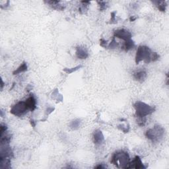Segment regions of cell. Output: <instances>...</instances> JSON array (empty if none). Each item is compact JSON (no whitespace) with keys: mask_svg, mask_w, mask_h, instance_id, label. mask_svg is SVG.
<instances>
[{"mask_svg":"<svg viewBox=\"0 0 169 169\" xmlns=\"http://www.w3.org/2000/svg\"><path fill=\"white\" fill-rule=\"evenodd\" d=\"M95 168L100 169V168H105L106 167H105L104 166H103V165H102V164H98L97 166H96Z\"/></svg>","mask_w":169,"mask_h":169,"instance_id":"obj_28","label":"cell"},{"mask_svg":"<svg viewBox=\"0 0 169 169\" xmlns=\"http://www.w3.org/2000/svg\"><path fill=\"white\" fill-rule=\"evenodd\" d=\"M147 77V73L144 70H139L133 74V78L138 82H143Z\"/></svg>","mask_w":169,"mask_h":169,"instance_id":"obj_12","label":"cell"},{"mask_svg":"<svg viewBox=\"0 0 169 169\" xmlns=\"http://www.w3.org/2000/svg\"><path fill=\"white\" fill-rule=\"evenodd\" d=\"M97 3H98V5H99V7H100V10L101 11L106 9L107 7H108V5H107V2L106 1H97Z\"/></svg>","mask_w":169,"mask_h":169,"instance_id":"obj_20","label":"cell"},{"mask_svg":"<svg viewBox=\"0 0 169 169\" xmlns=\"http://www.w3.org/2000/svg\"><path fill=\"white\" fill-rule=\"evenodd\" d=\"M28 69V66H27V63L25 61H23L21 64L19 65V67H18L17 69H16L15 71L13 72V75H18L19 73H23V72L27 71Z\"/></svg>","mask_w":169,"mask_h":169,"instance_id":"obj_14","label":"cell"},{"mask_svg":"<svg viewBox=\"0 0 169 169\" xmlns=\"http://www.w3.org/2000/svg\"><path fill=\"white\" fill-rule=\"evenodd\" d=\"M104 141V136L103 135L102 131L96 129L93 133V141L96 145H101Z\"/></svg>","mask_w":169,"mask_h":169,"instance_id":"obj_9","label":"cell"},{"mask_svg":"<svg viewBox=\"0 0 169 169\" xmlns=\"http://www.w3.org/2000/svg\"><path fill=\"white\" fill-rule=\"evenodd\" d=\"M83 67V65H77V66L75 67H71V68H64V69H63V71L65 72V73H67V74H70V73H73L74 72H75L76 71H77V70L80 69L81 67Z\"/></svg>","mask_w":169,"mask_h":169,"instance_id":"obj_18","label":"cell"},{"mask_svg":"<svg viewBox=\"0 0 169 169\" xmlns=\"http://www.w3.org/2000/svg\"><path fill=\"white\" fill-rule=\"evenodd\" d=\"M108 47L110 48V49H114V48L117 47V43H116V41L115 40L114 37L112 40L108 45Z\"/></svg>","mask_w":169,"mask_h":169,"instance_id":"obj_21","label":"cell"},{"mask_svg":"<svg viewBox=\"0 0 169 169\" xmlns=\"http://www.w3.org/2000/svg\"><path fill=\"white\" fill-rule=\"evenodd\" d=\"M30 124H31V126L33 127V128H34L35 126H36V122L34 121V120H32V119H31L30 120Z\"/></svg>","mask_w":169,"mask_h":169,"instance_id":"obj_27","label":"cell"},{"mask_svg":"<svg viewBox=\"0 0 169 169\" xmlns=\"http://www.w3.org/2000/svg\"><path fill=\"white\" fill-rule=\"evenodd\" d=\"M135 110V115L138 118H145L146 116L152 114L155 109L146 103L141 101H137L133 104Z\"/></svg>","mask_w":169,"mask_h":169,"instance_id":"obj_3","label":"cell"},{"mask_svg":"<svg viewBox=\"0 0 169 169\" xmlns=\"http://www.w3.org/2000/svg\"><path fill=\"white\" fill-rule=\"evenodd\" d=\"M13 151L9 144L0 145V159H11Z\"/></svg>","mask_w":169,"mask_h":169,"instance_id":"obj_6","label":"cell"},{"mask_svg":"<svg viewBox=\"0 0 169 169\" xmlns=\"http://www.w3.org/2000/svg\"><path fill=\"white\" fill-rule=\"evenodd\" d=\"M135 47V42L134 41L131 39H129L126 41H124V44L123 45V50L126 52H128Z\"/></svg>","mask_w":169,"mask_h":169,"instance_id":"obj_15","label":"cell"},{"mask_svg":"<svg viewBox=\"0 0 169 169\" xmlns=\"http://www.w3.org/2000/svg\"><path fill=\"white\" fill-rule=\"evenodd\" d=\"M152 53L153 52L148 46H139L137 50V52H136L135 63L138 64L142 61H143L146 63L151 62Z\"/></svg>","mask_w":169,"mask_h":169,"instance_id":"obj_2","label":"cell"},{"mask_svg":"<svg viewBox=\"0 0 169 169\" xmlns=\"http://www.w3.org/2000/svg\"><path fill=\"white\" fill-rule=\"evenodd\" d=\"M100 45L103 48H106L108 46V42H107V41L106 40H104V39L101 38L100 40Z\"/></svg>","mask_w":169,"mask_h":169,"instance_id":"obj_25","label":"cell"},{"mask_svg":"<svg viewBox=\"0 0 169 169\" xmlns=\"http://www.w3.org/2000/svg\"><path fill=\"white\" fill-rule=\"evenodd\" d=\"M116 13L115 11L111 13V19H110L111 23H113L114 21H116Z\"/></svg>","mask_w":169,"mask_h":169,"instance_id":"obj_26","label":"cell"},{"mask_svg":"<svg viewBox=\"0 0 169 169\" xmlns=\"http://www.w3.org/2000/svg\"><path fill=\"white\" fill-rule=\"evenodd\" d=\"M46 3H47L48 4H49L50 7H52L54 9L56 10H63L64 9V6H63L62 5L60 4V1H46Z\"/></svg>","mask_w":169,"mask_h":169,"instance_id":"obj_13","label":"cell"},{"mask_svg":"<svg viewBox=\"0 0 169 169\" xmlns=\"http://www.w3.org/2000/svg\"><path fill=\"white\" fill-rule=\"evenodd\" d=\"M7 130V126L4 124H1V126H0V135H3L4 133H5Z\"/></svg>","mask_w":169,"mask_h":169,"instance_id":"obj_22","label":"cell"},{"mask_svg":"<svg viewBox=\"0 0 169 169\" xmlns=\"http://www.w3.org/2000/svg\"><path fill=\"white\" fill-rule=\"evenodd\" d=\"M76 56L80 60H85L88 58L89 53L84 47H77L76 48Z\"/></svg>","mask_w":169,"mask_h":169,"instance_id":"obj_10","label":"cell"},{"mask_svg":"<svg viewBox=\"0 0 169 169\" xmlns=\"http://www.w3.org/2000/svg\"><path fill=\"white\" fill-rule=\"evenodd\" d=\"M118 128L122 131L124 133H128L129 130V126L128 124V126H124L123 124H120L118 126Z\"/></svg>","mask_w":169,"mask_h":169,"instance_id":"obj_19","label":"cell"},{"mask_svg":"<svg viewBox=\"0 0 169 169\" xmlns=\"http://www.w3.org/2000/svg\"><path fill=\"white\" fill-rule=\"evenodd\" d=\"M3 85H4V83H3V80L1 79V90L3 89Z\"/></svg>","mask_w":169,"mask_h":169,"instance_id":"obj_30","label":"cell"},{"mask_svg":"<svg viewBox=\"0 0 169 169\" xmlns=\"http://www.w3.org/2000/svg\"><path fill=\"white\" fill-rule=\"evenodd\" d=\"M145 166H144L143 163L141 161V158L139 156H135L134 159L132 160V161H130L129 163L128 168H145Z\"/></svg>","mask_w":169,"mask_h":169,"instance_id":"obj_8","label":"cell"},{"mask_svg":"<svg viewBox=\"0 0 169 169\" xmlns=\"http://www.w3.org/2000/svg\"><path fill=\"white\" fill-rule=\"evenodd\" d=\"M145 135L147 139L153 142H159L164 135V129L160 125H155L153 128L148 129Z\"/></svg>","mask_w":169,"mask_h":169,"instance_id":"obj_4","label":"cell"},{"mask_svg":"<svg viewBox=\"0 0 169 169\" xmlns=\"http://www.w3.org/2000/svg\"><path fill=\"white\" fill-rule=\"evenodd\" d=\"M26 104L30 111L33 112L36 108V100L34 96L31 95L25 100Z\"/></svg>","mask_w":169,"mask_h":169,"instance_id":"obj_11","label":"cell"},{"mask_svg":"<svg viewBox=\"0 0 169 169\" xmlns=\"http://www.w3.org/2000/svg\"><path fill=\"white\" fill-rule=\"evenodd\" d=\"M110 162L118 168H128L130 162V158L128 153L126 151H118L112 156Z\"/></svg>","mask_w":169,"mask_h":169,"instance_id":"obj_1","label":"cell"},{"mask_svg":"<svg viewBox=\"0 0 169 169\" xmlns=\"http://www.w3.org/2000/svg\"><path fill=\"white\" fill-rule=\"evenodd\" d=\"M136 19V17H131L130 18H129V20H130L131 21H135Z\"/></svg>","mask_w":169,"mask_h":169,"instance_id":"obj_29","label":"cell"},{"mask_svg":"<svg viewBox=\"0 0 169 169\" xmlns=\"http://www.w3.org/2000/svg\"><path fill=\"white\" fill-rule=\"evenodd\" d=\"M28 110H29L28 108L25 101H20L12 106L10 110V112L13 115L20 117L27 114Z\"/></svg>","mask_w":169,"mask_h":169,"instance_id":"obj_5","label":"cell"},{"mask_svg":"<svg viewBox=\"0 0 169 169\" xmlns=\"http://www.w3.org/2000/svg\"><path fill=\"white\" fill-rule=\"evenodd\" d=\"M131 36H132V35H131V32L126 29H124V28L116 30L114 32V38L122 39L124 41L131 39Z\"/></svg>","mask_w":169,"mask_h":169,"instance_id":"obj_7","label":"cell"},{"mask_svg":"<svg viewBox=\"0 0 169 169\" xmlns=\"http://www.w3.org/2000/svg\"><path fill=\"white\" fill-rule=\"evenodd\" d=\"M159 55L157 52H153L152 57H151V61H156L159 59Z\"/></svg>","mask_w":169,"mask_h":169,"instance_id":"obj_23","label":"cell"},{"mask_svg":"<svg viewBox=\"0 0 169 169\" xmlns=\"http://www.w3.org/2000/svg\"><path fill=\"white\" fill-rule=\"evenodd\" d=\"M54 110H55V108H54V107H48V108H46V110L45 115H46V116L50 115V114H51L52 112H53Z\"/></svg>","mask_w":169,"mask_h":169,"instance_id":"obj_24","label":"cell"},{"mask_svg":"<svg viewBox=\"0 0 169 169\" xmlns=\"http://www.w3.org/2000/svg\"><path fill=\"white\" fill-rule=\"evenodd\" d=\"M80 125H81L80 120L77 119V120H73V121L70 123L69 127L70 128L73 129V130H76V129H78L79 128Z\"/></svg>","mask_w":169,"mask_h":169,"instance_id":"obj_17","label":"cell"},{"mask_svg":"<svg viewBox=\"0 0 169 169\" xmlns=\"http://www.w3.org/2000/svg\"><path fill=\"white\" fill-rule=\"evenodd\" d=\"M154 3L156 4V6H157L158 9L159 11H161L162 12H165L166 6H167L166 1H154Z\"/></svg>","mask_w":169,"mask_h":169,"instance_id":"obj_16","label":"cell"}]
</instances>
